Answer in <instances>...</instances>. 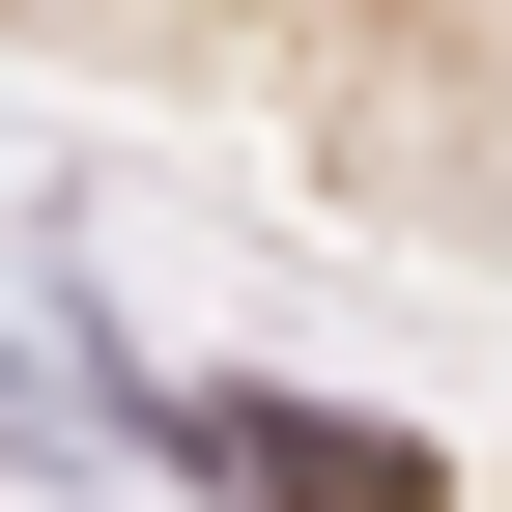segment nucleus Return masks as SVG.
<instances>
[{"label": "nucleus", "instance_id": "1", "mask_svg": "<svg viewBox=\"0 0 512 512\" xmlns=\"http://www.w3.org/2000/svg\"><path fill=\"white\" fill-rule=\"evenodd\" d=\"M171 456H200V484H256V512H427V456H399V427H313V399H171Z\"/></svg>", "mask_w": 512, "mask_h": 512}]
</instances>
